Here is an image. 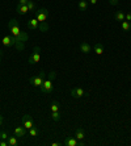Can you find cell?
<instances>
[{"label":"cell","mask_w":131,"mask_h":146,"mask_svg":"<svg viewBox=\"0 0 131 146\" xmlns=\"http://www.w3.org/2000/svg\"><path fill=\"white\" fill-rule=\"evenodd\" d=\"M122 29L126 32H130L131 31V24H130V21H122Z\"/></svg>","instance_id":"obj_20"},{"label":"cell","mask_w":131,"mask_h":146,"mask_svg":"<svg viewBox=\"0 0 131 146\" xmlns=\"http://www.w3.org/2000/svg\"><path fill=\"white\" fill-rule=\"evenodd\" d=\"M39 90H41V92H42V94H51V92H53V90H54V88H53V80L47 78L46 80L41 84Z\"/></svg>","instance_id":"obj_4"},{"label":"cell","mask_w":131,"mask_h":146,"mask_svg":"<svg viewBox=\"0 0 131 146\" xmlns=\"http://www.w3.org/2000/svg\"><path fill=\"white\" fill-rule=\"evenodd\" d=\"M79 8H80V11H87V8H88L87 0H80V1H79Z\"/></svg>","instance_id":"obj_21"},{"label":"cell","mask_w":131,"mask_h":146,"mask_svg":"<svg viewBox=\"0 0 131 146\" xmlns=\"http://www.w3.org/2000/svg\"><path fill=\"white\" fill-rule=\"evenodd\" d=\"M28 1H29V0H18V4H20V5H26Z\"/></svg>","instance_id":"obj_27"},{"label":"cell","mask_w":131,"mask_h":146,"mask_svg":"<svg viewBox=\"0 0 131 146\" xmlns=\"http://www.w3.org/2000/svg\"><path fill=\"white\" fill-rule=\"evenodd\" d=\"M28 8H29V12H30V13H36V11H37V5H36V3H34V0H29V1H28Z\"/></svg>","instance_id":"obj_15"},{"label":"cell","mask_w":131,"mask_h":146,"mask_svg":"<svg viewBox=\"0 0 131 146\" xmlns=\"http://www.w3.org/2000/svg\"><path fill=\"white\" fill-rule=\"evenodd\" d=\"M51 119L54 120V121H59L62 119V115L59 113V111L58 112H51Z\"/></svg>","instance_id":"obj_23"},{"label":"cell","mask_w":131,"mask_h":146,"mask_svg":"<svg viewBox=\"0 0 131 146\" xmlns=\"http://www.w3.org/2000/svg\"><path fill=\"white\" fill-rule=\"evenodd\" d=\"M47 78L51 79V80L54 82V79L57 78V72H55V71H50V72H49V75H47Z\"/></svg>","instance_id":"obj_25"},{"label":"cell","mask_w":131,"mask_h":146,"mask_svg":"<svg viewBox=\"0 0 131 146\" xmlns=\"http://www.w3.org/2000/svg\"><path fill=\"white\" fill-rule=\"evenodd\" d=\"M8 146H16V145H18V141H17V137L16 136H12V137H8Z\"/></svg>","instance_id":"obj_17"},{"label":"cell","mask_w":131,"mask_h":146,"mask_svg":"<svg viewBox=\"0 0 131 146\" xmlns=\"http://www.w3.org/2000/svg\"><path fill=\"white\" fill-rule=\"evenodd\" d=\"M124 20H126V21H131V12H128V13L124 15Z\"/></svg>","instance_id":"obj_26"},{"label":"cell","mask_w":131,"mask_h":146,"mask_svg":"<svg viewBox=\"0 0 131 146\" xmlns=\"http://www.w3.org/2000/svg\"><path fill=\"white\" fill-rule=\"evenodd\" d=\"M80 50H81V53H84V54L91 53V45L88 44V42H81L80 44Z\"/></svg>","instance_id":"obj_14"},{"label":"cell","mask_w":131,"mask_h":146,"mask_svg":"<svg viewBox=\"0 0 131 146\" xmlns=\"http://www.w3.org/2000/svg\"><path fill=\"white\" fill-rule=\"evenodd\" d=\"M85 137H87V134H85V130L83 129V128H77L76 132H75V138H77L79 141H81V139H84Z\"/></svg>","instance_id":"obj_10"},{"label":"cell","mask_w":131,"mask_h":146,"mask_svg":"<svg viewBox=\"0 0 131 146\" xmlns=\"http://www.w3.org/2000/svg\"><path fill=\"white\" fill-rule=\"evenodd\" d=\"M89 3L93 4V5H96V4H97V0H89Z\"/></svg>","instance_id":"obj_30"},{"label":"cell","mask_w":131,"mask_h":146,"mask_svg":"<svg viewBox=\"0 0 131 146\" xmlns=\"http://www.w3.org/2000/svg\"><path fill=\"white\" fill-rule=\"evenodd\" d=\"M94 53L97 55L104 54V45L101 44V42H96V45H94Z\"/></svg>","instance_id":"obj_13"},{"label":"cell","mask_w":131,"mask_h":146,"mask_svg":"<svg viewBox=\"0 0 131 146\" xmlns=\"http://www.w3.org/2000/svg\"><path fill=\"white\" fill-rule=\"evenodd\" d=\"M29 134H30L32 137H37L38 134H39V129H38L37 126H32L30 129H29Z\"/></svg>","instance_id":"obj_19"},{"label":"cell","mask_w":131,"mask_h":146,"mask_svg":"<svg viewBox=\"0 0 131 146\" xmlns=\"http://www.w3.org/2000/svg\"><path fill=\"white\" fill-rule=\"evenodd\" d=\"M36 19H37L39 23H45L49 17V9L47 8H39V9L36 11Z\"/></svg>","instance_id":"obj_2"},{"label":"cell","mask_w":131,"mask_h":146,"mask_svg":"<svg viewBox=\"0 0 131 146\" xmlns=\"http://www.w3.org/2000/svg\"><path fill=\"white\" fill-rule=\"evenodd\" d=\"M16 12L18 15H26V13H29V8H28V5H20V4H17Z\"/></svg>","instance_id":"obj_12"},{"label":"cell","mask_w":131,"mask_h":146,"mask_svg":"<svg viewBox=\"0 0 131 146\" xmlns=\"http://www.w3.org/2000/svg\"><path fill=\"white\" fill-rule=\"evenodd\" d=\"M114 19L117 21H124V13L122 11H117L114 13Z\"/></svg>","instance_id":"obj_16"},{"label":"cell","mask_w":131,"mask_h":146,"mask_svg":"<svg viewBox=\"0 0 131 146\" xmlns=\"http://www.w3.org/2000/svg\"><path fill=\"white\" fill-rule=\"evenodd\" d=\"M8 132L7 130H3V132H0V139H8Z\"/></svg>","instance_id":"obj_24"},{"label":"cell","mask_w":131,"mask_h":146,"mask_svg":"<svg viewBox=\"0 0 131 146\" xmlns=\"http://www.w3.org/2000/svg\"><path fill=\"white\" fill-rule=\"evenodd\" d=\"M25 133H26V129H25L24 126H17V128H14V136L16 137L24 138V137H25Z\"/></svg>","instance_id":"obj_11"},{"label":"cell","mask_w":131,"mask_h":146,"mask_svg":"<svg viewBox=\"0 0 131 146\" xmlns=\"http://www.w3.org/2000/svg\"><path fill=\"white\" fill-rule=\"evenodd\" d=\"M63 145L64 146H84L85 142L79 141L77 138H66L63 141Z\"/></svg>","instance_id":"obj_6"},{"label":"cell","mask_w":131,"mask_h":146,"mask_svg":"<svg viewBox=\"0 0 131 146\" xmlns=\"http://www.w3.org/2000/svg\"><path fill=\"white\" fill-rule=\"evenodd\" d=\"M38 31L42 32V33H45V32L49 31V24H47L46 21L45 23H39V27H38Z\"/></svg>","instance_id":"obj_18"},{"label":"cell","mask_w":131,"mask_h":146,"mask_svg":"<svg viewBox=\"0 0 131 146\" xmlns=\"http://www.w3.org/2000/svg\"><path fill=\"white\" fill-rule=\"evenodd\" d=\"M45 71H39V74L36 75V76H32L29 78V82H30V84L34 86V87H41V84L45 82Z\"/></svg>","instance_id":"obj_1"},{"label":"cell","mask_w":131,"mask_h":146,"mask_svg":"<svg viewBox=\"0 0 131 146\" xmlns=\"http://www.w3.org/2000/svg\"><path fill=\"white\" fill-rule=\"evenodd\" d=\"M3 45L5 48H12V46H14V38L12 37V36H4Z\"/></svg>","instance_id":"obj_9"},{"label":"cell","mask_w":131,"mask_h":146,"mask_svg":"<svg viewBox=\"0 0 131 146\" xmlns=\"http://www.w3.org/2000/svg\"><path fill=\"white\" fill-rule=\"evenodd\" d=\"M41 48L39 46H34V50H33V54L29 57V65H36L38 62L41 61Z\"/></svg>","instance_id":"obj_3"},{"label":"cell","mask_w":131,"mask_h":146,"mask_svg":"<svg viewBox=\"0 0 131 146\" xmlns=\"http://www.w3.org/2000/svg\"><path fill=\"white\" fill-rule=\"evenodd\" d=\"M59 102H57V100H54V102L51 103V112H58L59 111Z\"/></svg>","instance_id":"obj_22"},{"label":"cell","mask_w":131,"mask_h":146,"mask_svg":"<svg viewBox=\"0 0 131 146\" xmlns=\"http://www.w3.org/2000/svg\"><path fill=\"white\" fill-rule=\"evenodd\" d=\"M1 59H3V51H0V63H1Z\"/></svg>","instance_id":"obj_31"},{"label":"cell","mask_w":131,"mask_h":146,"mask_svg":"<svg viewBox=\"0 0 131 146\" xmlns=\"http://www.w3.org/2000/svg\"><path fill=\"white\" fill-rule=\"evenodd\" d=\"M21 121H22V125H24V128L25 129H30L32 126H34V122H33V120H32V117H30V115H24L22 116V119H21Z\"/></svg>","instance_id":"obj_7"},{"label":"cell","mask_w":131,"mask_h":146,"mask_svg":"<svg viewBox=\"0 0 131 146\" xmlns=\"http://www.w3.org/2000/svg\"><path fill=\"white\" fill-rule=\"evenodd\" d=\"M3 121H4V117H3L1 115H0V126L3 125Z\"/></svg>","instance_id":"obj_29"},{"label":"cell","mask_w":131,"mask_h":146,"mask_svg":"<svg viewBox=\"0 0 131 146\" xmlns=\"http://www.w3.org/2000/svg\"><path fill=\"white\" fill-rule=\"evenodd\" d=\"M118 1H119V0H110L109 3H110L111 5H117V4H118Z\"/></svg>","instance_id":"obj_28"},{"label":"cell","mask_w":131,"mask_h":146,"mask_svg":"<svg viewBox=\"0 0 131 146\" xmlns=\"http://www.w3.org/2000/svg\"><path fill=\"white\" fill-rule=\"evenodd\" d=\"M85 95L88 96V92L84 88H81V87H75V88L71 90V96L74 99H80Z\"/></svg>","instance_id":"obj_5"},{"label":"cell","mask_w":131,"mask_h":146,"mask_svg":"<svg viewBox=\"0 0 131 146\" xmlns=\"http://www.w3.org/2000/svg\"><path fill=\"white\" fill-rule=\"evenodd\" d=\"M26 25H28V28H29L30 31H38V27H39V21H38L36 17H33V19H30V20H28Z\"/></svg>","instance_id":"obj_8"}]
</instances>
